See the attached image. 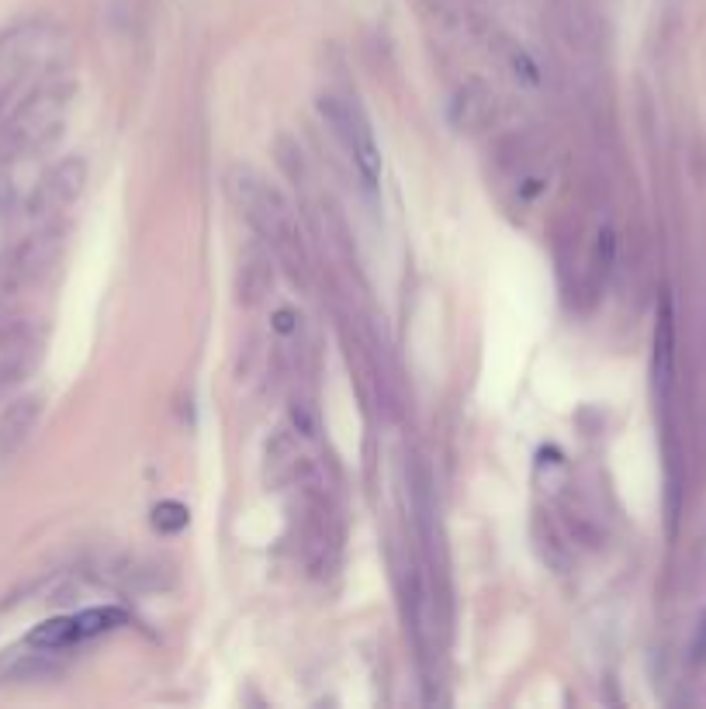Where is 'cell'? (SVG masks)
<instances>
[{"mask_svg":"<svg viewBox=\"0 0 706 709\" xmlns=\"http://www.w3.org/2000/svg\"><path fill=\"white\" fill-rule=\"evenodd\" d=\"M229 194L246 222L267 243V250L277 256V263L298 284H309V250H305L302 225H298L291 201L250 167H236L229 173Z\"/></svg>","mask_w":706,"mask_h":709,"instance_id":"6da1fadb","label":"cell"},{"mask_svg":"<svg viewBox=\"0 0 706 709\" xmlns=\"http://www.w3.org/2000/svg\"><path fill=\"white\" fill-rule=\"evenodd\" d=\"M66 39L59 28L45 21H25L14 25L0 39V132H4L11 111L28 94L35 77H49L63 66Z\"/></svg>","mask_w":706,"mask_h":709,"instance_id":"7a4b0ae2","label":"cell"},{"mask_svg":"<svg viewBox=\"0 0 706 709\" xmlns=\"http://www.w3.org/2000/svg\"><path fill=\"white\" fill-rule=\"evenodd\" d=\"M70 97L73 87L63 84L59 77H45L39 87L28 90L18 101V108L11 111V118H7L4 132H0V142H4L7 153L21 156L42 149L63 128Z\"/></svg>","mask_w":706,"mask_h":709,"instance_id":"3957f363","label":"cell"},{"mask_svg":"<svg viewBox=\"0 0 706 709\" xmlns=\"http://www.w3.org/2000/svg\"><path fill=\"white\" fill-rule=\"evenodd\" d=\"M319 115L329 132H333V139L343 146V153L350 156L353 170L360 173L364 187L374 191L381 180V149L378 142H374V128L367 122L364 111H360V104L340 94H322Z\"/></svg>","mask_w":706,"mask_h":709,"instance_id":"277c9868","label":"cell"},{"mask_svg":"<svg viewBox=\"0 0 706 709\" xmlns=\"http://www.w3.org/2000/svg\"><path fill=\"white\" fill-rule=\"evenodd\" d=\"M315 481L305 485V519H302V554L305 564L315 575H329L340 561V526H336V512L322 492H315Z\"/></svg>","mask_w":706,"mask_h":709,"instance_id":"5b68a950","label":"cell"},{"mask_svg":"<svg viewBox=\"0 0 706 709\" xmlns=\"http://www.w3.org/2000/svg\"><path fill=\"white\" fill-rule=\"evenodd\" d=\"M129 616L115 606H101V609H84L77 616H59V620H45L42 626H35L28 633V644L42 647V651H63V647L84 644L90 637H101V633L122 626Z\"/></svg>","mask_w":706,"mask_h":709,"instance_id":"8992f818","label":"cell"},{"mask_svg":"<svg viewBox=\"0 0 706 709\" xmlns=\"http://www.w3.org/2000/svg\"><path fill=\"white\" fill-rule=\"evenodd\" d=\"M87 187V160L84 156H66L42 177V184L32 194V215H56L66 211Z\"/></svg>","mask_w":706,"mask_h":709,"instance_id":"52a82bcc","label":"cell"},{"mask_svg":"<svg viewBox=\"0 0 706 709\" xmlns=\"http://www.w3.org/2000/svg\"><path fill=\"white\" fill-rule=\"evenodd\" d=\"M264 478L270 488H305L315 481L309 457L298 450V440L291 433H277L274 440L267 443Z\"/></svg>","mask_w":706,"mask_h":709,"instance_id":"ba28073f","label":"cell"},{"mask_svg":"<svg viewBox=\"0 0 706 709\" xmlns=\"http://www.w3.org/2000/svg\"><path fill=\"white\" fill-rule=\"evenodd\" d=\"M42 419V398L39 395H21L0 416V464L14 460L25 450V443L32 440L35 426Z\"/></svg>","mask_w":706,"mask_h":709,"instance_id":"9c48e42d","label":"cell"},{"mask_svg":"<svg viewBox=\"0 0 706 709\" xmlns=\"http://www.w3.org/2000/svg\"><path fill=\"white\" fill-rule=\"evenodd\" d=\"M274 291V263H270V250L260 243H250L239 256L236 267V298L239 305L253 308L260 301H267V294Z\"/></svg>","mask_w":706,"mask_h":709,"instance_id":"30bf717a","label":"cell"},{"mask_svg":"<svg viewBox=\"0 0 706 709\" xmlns=\"http://www.w3.org/2000/svg\"><path fill=\"white\" fill-rule=\"evenodd\" d=\"M495 118V90L482 80H468L450 101V125L457 132H482Z\"/></svg>","mask_w":706,"mask_h":709,"instance_id":"8fae6325","label":"cell"},{"mask_svg":"<svg viewBox=\"0 0 706 709\" xmlns=\"http://www.w3.org/2000/svg\"><path fill=\"white\" fill-rule=\"evenodd\" d=\"M59 253H63V229L59 225H45V229H39L35 236H28L21 243L18 256H14V274L21 281H35V277H42L59 260Z\"/></svg>","mask_w":706,"mask_h":709,"instance_id":"7c38bea8","label":"cell"},{"mask_svg":"<svg viewBox=\"0 0 706 709\" xmlns=\"http://www.w3.org/2000/svg\"><path fill=\"white\" fill-rule=\"evenodd\" d=\"M672 371H675V319H672V305L665 301L662 315H658V326H655V357H651V377H655L658 398L668 395Z\"/></svg>","mask_w":706,"mask_h":709,"instance_id":"4fadbf2b","label":"cell"},{"mask_svg":"<svg viewBox=\"0 0 706 709\" xmlns=\"http://www.w3.org/2000/svg\"><path fill=\"white\" fill-rule=\"evenodd\" d=\"M35 346L39 343H35V336L28 329H18V333L7 336L4 353H0V374H4V381H14V377H21L32 367Z\"/></svg>","mask_w":706,"mask_h":709,"instance_id":"5bb4252c","label":"cell"},{"mask_svg":"<svg viewBox=\"0 0 706 709\" xmlns=\"http://www.w3.org/2000/svg\"><path fill=\"white\" fill-rule=\"evenodd\" d=\"M502 66L509 70V77L520 80L527 87H537L540 84V63L530 56L523 45L516 42H502Z\"/></svg>","mask_w":706,"mask_h":709,"instance_id":"9a60e30c","label":"cell"},{"mask_svg":"<svg viewBox=\"0 0 706 709\" xmlns=\"http://www.w3.org/2000/svg\"><path fill=\"white\" fill-rule=\"evenodd\" d=\"M288 416H291V429H295L298 436H305V440H312V436L319 433V409H315L312 398L295 395L291 398Z\"/></svg>","mask_w":706,"mask_h":709,"instance_id":"2e32d148","label":"cell"},{"mask_svg":"<svg viewBox=\"0 0 706 709\" xmlns=\"http://www.w3.org/2000/svg\"><path fill=\"white\" fill-rule=\"evenodd\" d=\"M187 523H191V512H187V505H180V502H160L153 509V526L163 533H177V530H184Z\"/></svg>","mask_w":706,"mask_h":709,"instance_id":"e0dca14e","label":"cell"},{"mask_svg":"<svg viewBox=\"0 0 706 709\" xmlns=\"http://www.w3.org/2000/svg\"><path fill=\"white\" fill-rule=\"evenodd\" d=\"M298 322H302V315H298L295 308H288V305L277 308V312H274V329H277V333H284V336L295 333Z\"/></svg>","mask_w":706,"mask_h":709,"instance_id":"ac0fdd59","label":"cell"},{"mask_svg":"<svg viewBox=\"0 0 706 709\" xmlns=\"http://www.w3.org/2000/svg\"><path fill=\"white\" fill-rule=\"evenodd\" d=\"M706 661V613L700 626H696V637H693V665H703Z\"/></svg>","mask_w":706,"mask_h":709,"instance_id":"d6986e66","label":"cell"}]
</instances>
